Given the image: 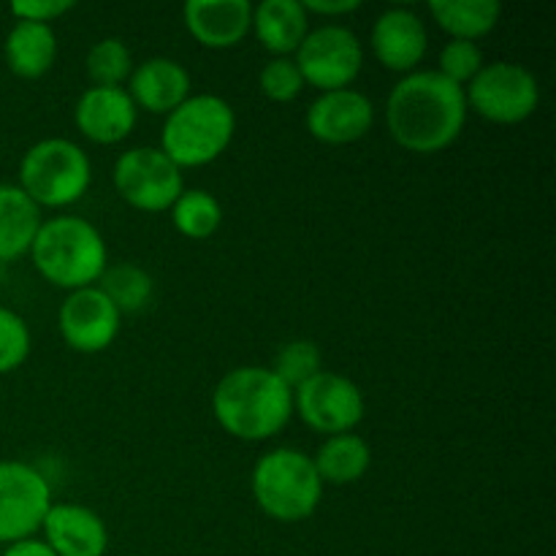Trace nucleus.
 <instances>
[{
    "instance_id": "obj_15",
    "label": "nucleus",
    "mask_w": 556,
    "mask_h": 556,
    "mask_svg": "<svg viewBox=\"0 0 556 556\" xmlns=\"http://www.w3.org/2000/svg\"><path fill=\"white\" fill-rule=\"evenodd\" d=\"M43 543L58 556H103L109 530L96 510L74 503H52L43 516Z\"/></svg>"
},
{
    "instance_id": "obj_9",
    "label": "nucleus",
    "mask_w": 556,
    "mask_h": 556,
    "mask_svg": "<svg viewBox=\"0 0 556 556\" xmlns=\"http://www.w3.org/2000/svg\"><path fill=\"white\" fill-rule=\"evenodd\" d=\"M293 63L302 71L304 85L318 87L320 92L342 90L362 74L364 49L351 27L320 25L304 36Z\"/></svg>"
},
{
    "instance_id": "obj_3",
    "label": "nucleus",
    "mask_w": 556,
    "mask_h": 556,
    "mask_svg": "<svg viewBox=\"0 0 556 556\" xmlns=\"http://www.w3.org/2000/svg\"><path fill=\"white\" fill-rule=\"evenodd\" d=\"M38 275L65 291L90 288L106 269V242L90 220L60 215L43 220L30 244Z\"/></svg>"
},
{
    "instance_id": "obj_6",
    "label": "nucleus",
    "mask_w": 556,
    "mask_h": 556,
    "mask_svg": "<svg viewBox=\"0 0 556 556\" xmlns=\"http://www.w3.org/2000/svg\"><path fill=\"white\" fill-rule=\"evenodd\" d=\"M87 152L71 139H41L20 163V188L36 206H68L90 188Z\"/></svg>"
},
{
    "instance_id": "obj_8",
    "label": "nucleus",
    "mask_w": 556,
    "mask_h": 556,
    "mask_svg": "<svg viewBox=\"0 0 556 556\" xmlns=\"http://www.w3.org/2000/svg\"><path fill=\"white\" fill-rule=\"evenodd\" d=\"M114 188L141 212L172 210L185 190L182 168L161 147H130L114 163Z\"/></svg>"
},
{
    "instance_id": "obj_1",
    "label": "nucleus",
    "mask_w": 556,
    "mask_h": 556,
    "mask_svg": "<svg viewBox=\"0 0 556 556\" xmlns=\"http://www.w3.org/2000/svg\"><path fill=\"white\" fill-rule=\"evenodd\" d=\"M465 119V87L440 71H410L396 81L386 103V123L394 141L418 155H434L454 144Z\"/></svg>"
},
{
    "instance_id": "obj_21",
    "label": "nucleus",
    "mask_w": 556,
    "mask_h": 556,
    "mask_svg": "<svg viewBox=\"0 0 556 556\" xmlns=\"http://www.w3.org/2000/svg\"><path fill=\"white\" fill-rule=\"evenodd\" d=\"M41 223V206L33 204L20 185L0 182V261L30 253Z\"/></svg>"
},
{
    "instance_id": "obj_4",
    "label": "nucleus",
    "mask_w": 556,
    "mask_h": 556,
    "mask_svg": "<svg viewBox=\"0 0 556 556\" xmlns=\"http://www.w3.org/2000/svg\"><path fill=\"white\" fill-rule=\"evenodd\" d=\"M237 130V114L231 103L212 92L190 96L174 112L166 114L161 134V150L179 168L206 166L228 150Z\"/></svg>"
},
{
    "instance_id": "obj_24",
    "label": "nucleus",
    "mask_w": 556,
    "mask_h": 556,
    "mask_svg": "<svg viewBox=\"0 0 556 556\" xmlns=\"http://www.w3.org/2000/svg\"><path fill=\"white\" fill-rule=\"evenodd\" d=\"M101 288L109 296V302L117 307L119 315L139 313L150 304L155 282H152L150 271H144L136 264H114L106 266L101 275Z\"/></svg>"
},
{
    "instance_id": "obj_25",
    "label": "nucleus",
    "mask_w": 556,
    "mask_h": 556,
    "mask_svg": "<svg viewBox=\"0 0 556 556\" xmlns=\"http://www.w3.org/2000/svg\"><path fill=\"white\" fill-rule=\"evenodd\" d=\"M172 220L182 237L210 239L223 223V206L210 190L188 188L172 206Z\"/></svg>"
},
{
    "instance_id": "obj_10",
    "label": "nucleus",
    "mask_w": 556,
    "mask_h": 556,
    "mask_svg": "<svg viewBox=\"0 0 556 556\" xmlns=\"http://www.w3.org/2000/svg\"><path fill=\"white\" fill-rule=\"evenodd\" d=\"M293 410L320 434H348L362 424L364 394L351 378L320 369L293 391Z\"/></svg>"
},
{
    "instance_id": "obj_30",
    "label": "nucleus",
    "mask_w": 556,
    "mask_h": 556,
    "mask_svg": "<svg viewBox=\"0 0 556 556\" xmlns=\"http://www.w3.org/2000/svg\"><path fill=\"white\" fill-rule=\"evenodd\" d=\"M30 353V329L9 307H0V375L22 367Z\"/></svg>"
},
{
    "instance_id": "obj_12",
    "label": "nucleus",
    "mask_w": 556,
    "mask_h": 556,
    "mask_svg": "<svg viewBox=\"0 0 556 556\" xmlns=\"http://www.w3.org/2000/svg\"><path fill=\"white\" fill-rule=\"evenodd\" d=\"M119 318L106 293L98 286L79 288L65 296L58 309V329L65 345L76 353H101L117 340Z\"/></svg>"
},
{
    "instance_id": "obj_28",
    "label": "nucleus",
    "mask_w": 556,
    "mask_h": 556,
    "mask_svg": "<svg viewBox=\"0 0 556 556\" xmlns=\"http://www.w3.org/2000/svg\"><path fill=\"white\" fill-rule=\"evenodd\" d=\"M483 68V52L476 41H465V38H451L443 49H440V74L451 79L454 85L465 87L470 85L472 76Z\"/></svg>"
},
{
    "instance_id": "obj_27",
    "label": "nucleus",
    "mask_w": 556,
    "mask_h": 556,
    "mask_svg": "<svg viewBox=\"0 0 556 556\" xmlns=\"http://www.w3.org/2000/svg\"><path fill=\"white\" fill-rule=\"evenodd\" d=\"M282 383L291 391H296L299 386L307 383L309 378L324 369V358H320V348L313 340H291L277 351L275 367H269Z\"/></svg>"
},
{
    "instance_id": "obj_29",
    "label": "nucleus",
    "mask_w": 556,
    "mask_h": 556,
    "mask_svg": "<svg viewBox=\"0 0 556 556\" xmlns=\"http://www.w3.org/2000/svg\"><path fill=\"white\" fill-rule=\"evenodd\" d=\"M261 92L275 103H288L304 90V76L291 58H271L258 76Z\"/></svg>"
},
{
    "instance_id": "obj_33",
    "label": "nucleus",
    "mask_w": 556,
    "mask_h": 556,
    "mask_svg": "<svg viewBox=\"0 0 556 556\" xmlns=\"http://www.w3.org/2000/svg\"><path fill=\"white\" fill-rule=\"evenodd\" d=\"M3 556H58V554H54L43 541L27 538V541L11 543V546L3 552Z\"/></svg>"
},
{
    "instance_id": "obj_2",
    "label": "nucleus",
    "mask_w": 556,
    "mask_h": 556,
    "mask_svg": "<svg viewBox=\"0 0 556 556\" xmlns=\"http://www.w3.org/2000/svg\"><path fill=\"white\" fill-rule=\"evenodd\" d=\"M212 413L231 438H275L293 416V391L269 367H237L212 391Z\"/></svg>"
},
{
    "instance_id": "obj_14",
    "label": "nucleus",
    "mask_w": 556,
    "mask_h": 556,
    "mask_svg": "<svg viewBox=\"0 0 556 556\" xmlns=\"http://www.w3.org/2000/svg\"><path fill=\"white\" fill-rule=\"evenodd\" d=\"M74 123L90 141L117 144L136 125V103L123 87H87L74 109Z\"/></svg>"
},
{
    "instance_id": "obj_26",
    "label": "nucleus",
    "mask_w": 556,
    "mask_h": 556,
    "mask_svg": "<svg viewBox=\"0 0 556 556\" xmlns=\"http://www.w3.org/2000/svg\"><path fill=\"white\" fill-rule=\"evenodd\" d=\"M85 65L96 87H123V81L134 71V58H130V49L123 38L109 36L92 43Z\"/></svg>"
},
{
    "instance_id": "obj_18",
    "label": "nucleus",
    "mask_w": 556,
    "mask_h": 556,
    "mask_svg": "<svg viewBox=\"0 0 556 556\" xmlns=\"http://www.w3.org/2000/svg\"><path fill=\"white\" fill-rule=\"evenodd\" d=\"M128 96L136 109H147L152 114H168L190 98V74L182 63L172 58H150L134 65L128 76Z\"/></svg>"
},
{
    "instance_id": "obj_5",
    "label": "nucleus",
    "mask_w": 556,
    "mask_h": 556,
    "mask_svg": "<svg viewBox=\"0 0 556 556\" xmlns=\"http://www.w3.org/2000/svg\"><path fill=\"white\" fill-rule=\"evenodd\" d=\"M253 497L258 508L275 521H304L318 510L324 481L313 465V456L296 448H275L261 456L253 467Z\"/></svg>"
},
{
    "instance_id": "obj_23",
    "label": "nucleus",
    "mask_w": 556,
    "mask_h": 556,
    "mask_svg": "<svg viewBox=\"0 0 556 556\" xmlns=\"http://www.w3.org/2000/svg\"><path fill=\"white\" fill-rule=\"evenodd\" d=\"M429 11L438 20V25L454 38L476 41L497 27L503 16L500 0H434Z\"/></svg>"
},
{
    "instance_id": "obj_32",
    "label": "nucleus",
    "mask_w": 556,
    "mask_h": 556,
    "mask_svg": "<svg viewBox=\"0 0 556 556\" xmlns=\"http://www.w3.org/2000/svg\"><path fill=\"white\" fill-rule=\"evenodd\" d=\"M358 5H362L358 0H307L304 9H307V14L313 11V14L331 16V14H351V11H356Z\"/></svg>"
},
{
    "instance_id": "obj_13",
    "label": "nucleus",
    "mask_w": 556,
    "mask_h": 556,
    "mask_svg": "<svg viewBox=\"0 0 556 556\" xmlns=\"http://www.w3.org/2000/svg\"><path fill=\"white\" fill-rule=\"evenodd\" d=\"M372 125V101L353 87L320 92L307 109V130L324 144H351L364 139Z\"/></svg>"
},
{
    "instance_id": "obj_17",
    "label": "nucleus",
    "mask_w": 556,
    "mask_h": 556,
    "mask_svg": "<svg viewBox=\"0 0 556 556\" xmlns=\"http://www.w3.org/2000/svg\"><path fill=\"white\" fill-rule=\"evenodd\" d=\"M185 27L210 49L237 47L253 27L250 0H190L182 9Z\"/></svg>"
},
{
    "instance_id": "obj_16",
    "label": "nucleus",
    "mask_w": 556,
    "mask_h": 556,
    "mask_svg": "<svg viewBox=\"0 0 556 556\" xmlns=\"http://www.w3.org/2000/svg\"><path fill=\"white\" fill-rule=\"evenodd\" d=\"M429 47L427 25L410 9L383 11L372 25V52L389 71L410 74L424 60Z\"/></svg>"
},
{
    "instance_id": "obj_7",
    "label": "nucleus",
    "mask_w": 556,
    "mask_h": 556,
    "mask_svg": "<svg viewBox=\"0 0 556 556\" xmlns=\"http://www.w3.org/2000/svg\"><path fill=\"white\" fill-rule=\"evenodd\" d=\"M467 109L500 125H514L532 117L541 103V87L527 65L497 60L483 63L465 87Z\"/></svg>"
},
{
    "instance_id": "obj_19",
    "label": "nucleus",
    "mask_w": 556,
    "mask_h": 556,
    "mask_svg": "<svg viewBox=\"0 0 556 556\" xmlns=\"http://www.w3.org/2000/svg\"><path fill=\"white\" fill-rule=\"evenodd\" d=\"M253 30L275 58H288L309 33V14L299 0H264L253 9Z\"/></svg>"
},
{
    "instance_id": "obj_11",
    "label": "nucleus",
    "mask_w": 556,
    "mask_h": 556,
    "mask_svg": "<svg viewBox=\"0 0 556 556\" xmlns=\"http://www.w3.org/2000/svg\"><path fill=\"white\" fill-rule=\"evenodd\" d=\"M52 508L47 478L25 462H0V543L36 535Z\"/></svg>"
},
{
    "instance_id": "obj_31",
    "label": "nucleus",
    "mask_w": 556,
    "mask_h": 556,
    "mask_svg": "<svg viewBox=\"0 0 556 556\" xmlns=\"http://www.w3.org/2000/svg\"><path fill=\"white\" fill-rule=\"evenodd\" d=\"M71 9H74L71 0H16V3H11V14L16 20L43 22V25H49V22L58 20Z\"/></svg>"
},
{
    "instance_id": "obj_20",
    "label": "nucleus",
    "mask_w": 556,
    "mask_h": 556,
    "mask_svg": "<svg viewBox=\"0 0 556 556\" xmlns=\"http://www.w3.org/2000/svg\"><path fill=\"white\" fill-rule=\"evenodd\" d=\"M5 63L22 79H38L58 60V33L43 22L16 20L3 43Z\"/></svg>"
},
{
    "instance_id": "obj_22",
    "label": "nucleus",
    "mask_w": 556,
    "mask_h": 556,
    "mask_svg": "<svg viewBox=\"0 0 556 556\" xmlns=\"http://www.w3.org/2000/svg\"><path fill=\"white\" fill-rule=\"evenodd\" d=\"M369 462H372V451H369L367 440L353 432L331 434V438L324 440L318 454L313 456L320 481L334 483V486L362 481L369 470Z\"/></svg>"
}]
</instances>
